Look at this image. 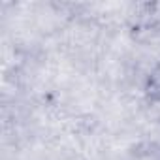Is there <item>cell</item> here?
I'll return each mask as SVG.
<instances>
[{"instance_id":"1","label":"cell","mask_w":160,"mask_h":160,"mask_svg":"<svg viewBox=\"0 0 160 160\" xmlns=\"http://www.w3.org/2000/svg\"><path fill=\"white\" fill-rule=\"evenodd\" d=\"M141 92L149 104H160V60H156L145 73Z\"/></svg>"},{"instance_id":"2","label":"cell","mask_w":160,"mask_h":160,"mask_svg":"<svg viewBox=\"0 0 160 160\" xmlns=\"http://www.w3.org/2000/svg\"><path fill=\"white\" fill-rule=\"evenodd\" d=\"M124 160H160V143L158 141H143L136 145Z\"/></svg>"}]
</instances>
